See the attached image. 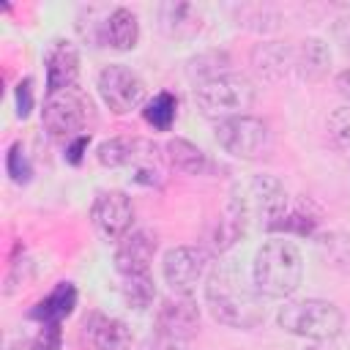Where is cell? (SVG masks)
<instances>
[{
    "instance_id": "cell-10",
    "label": "cell",
    "mask_w": 350,
    "mask_h": 350,
    "mask_svg": "<svg viewBox=\"0 0 350 350\" xmlns=\"http://www.w3.org/2000/svg\"><path fill=\"white\" fill-rule=\"evenodd\" d=\"M90 221L96 227V232L104 241H120L131 232V221H134V202L126 191L109 189V191H98L93 205H90Z\"/></svg>"
},
{
    "instance_id": "cell-24",
    "label": "cell",
    "mask_w": 350,
    "mask_h": 350,
    "mask_svg": "<svg viewBox=\"0 0 350 350\" xmlns=\"http://www.w3.org/2000/svg\"><path fill=\"white\" fill-rule=\"evenodd\" d=\"M317 249L325 265L350 276V232H328L317 241Z\"/></svg>"
},
{
    "instance_id": "cell-8",
    "label": "cell",
    "mask_w": 350,
    "mask_h": 350,
    "mask_svg": "<svg viewBox=\"0 0 350 350\" xmlns=\"http://www.w3.org/2000/svg\"><path fill=\"white\" fill-rule=\"evenodd\" d=\"M98 96L107 104L109 112L115 115H129L137 107H145V82L137 71H131L123 63H109L98 71L96 79Z\"/></svg>"
},
{
    "instance_id": "cell-3",
    "label": "cell",
    "mask_w": 350,
    "mask_h": 350,
    "mask_svg": "<svg viewBox=\"0 0 350 350\" xmlns=\"http://www.w3.org/2000/svg\"><path fill=\"white\" fill-rule=\"evenodd\" d=\"M276 323L284 334L309 339V342H328L336 339L345 328V314L334 301L325 298H301V301H287Z\"/></svg>"
},
{
    "instance_id": "cell-9",
    "label": "cell",
    "mask_w": 350,
    "mask_h": 350,
    "mask_svg": "<svg viewBox=\"0 0 350 350\" xmlns=\"http://www.w3.org/2000/svg\"><path fill=\"white\" fill-rule=\"evenodd\" d=\"M252 219H260L265 230H273L290 211V194L276 175H254L243 191Z\"/></svg>"
},
{
    "instance_id": "cell-14",
    "label": "cell",
    "mask_w": 350,
    "mask_h": 350,
    "mask_svg": "<svg viewBox=\"0 0 350 350\" xmlns=\"http://www.w3.org/2000/svg\"><path fill=\"white\" fill-rule=\"evenodd\" d=\"M249 219H252V213H249V205H246V200H243V191L235 189V191L230 194L227 205H224L221 221H219L216 235H213V246H216L219 252H227L232 243H238V241L243 238L246 227H249Z\"/></svg>"
},
{
    "instance_id": "cell-19",
    "label": "cell",
    "mask_w": 350,
    "mask_h": 350,
    "mask_svg": "<svg viewBox=\"0 0 350 350\" xmlns=\"http://www.w3.org/2000/svg\"><path fill=\"white\" fill-rule=\"evenodd\" d=\"M328 66H331V49L323 38H304L298 46H295V71L304 77V79H320L328 74Z\"/></svg>"
},
{
    "instance_id": "cell-34",
    "label": "cell",
    "mask_w": 350,
    "mask_h": 350,
    "mask_svg": "<svg viewBox=\"0 0 350 350\" xmlns=\"http://www.w3.org/2000/svg\"><path fill=\"white\" fill-rule=\"evenodd\" d=\"M88 145H90V134H82V137L71 139V142L66 145V161H68V164H79L82 156H85V150H88Z\"/></svg>"
},
{
    "instance_id": "cell-11",
    "label": "cell",
    "mask_w": 350,
    "mask_h": 350,
    "mask_svg": "<svg viewBox=\"0 0 350 350\" xmlns=\"http://www.w3.org/2000/svg\"><path fill=\"white\" fill-rule=\"evenodd\" d=\"M159 334H167L178 342L191 339L200 331V306L191 295H175L161 301L156 309V328Z\"/></svg>"
},
{
    "instance_id": "cell-29",
    "label": "cell",
    "mask_w": 350,
    "mask_h": 350,
    "mask_svg": "<svg viewBox=\"0 0 350 350\" xmlns=\"http://www.w3.org/2000/svg\"><path fill=\"white\" fill-rule=\"evenodd\" d=\"M5 172L11 175L14 183H27L33 178V167H30V161H27V156H25L19 142H14L8 148V153H5Z\"/></svg>"
},
{
    "instance_id": "cell-36",
    "label": "cell",
    "mask_w": 350,
    "mask_h": 350,
    "mask_svg": "<svg viewBox=\"0 0 350 350\" xmlns=\"http://www.w3.org/2000/svg\"><path fill=\"white\" fill-rule=\"evenodd\" d=\"M336 36H339V41L345 44V49H350V19H342V22L336 25Z\"/></svg>"
},
{
    "instance_id": "cell-37",
    "label": "cell",
    "mask_w": 350,
    "mask_h": 350,
    "mask_svg": "<svg viewBox=\"0 0 350 350\" xmlns=\"http://www.w3.org/2000/svg\"><path fill=\"white\" fill-rule=\"evenodd\" d=\"M304 350H336V347H334V339H328V342H309Z\"/></svg>"
},
{
    "instance_id": "cell-21",
    "label": "cell",
    "mask_w": 350,
    "mask_h": 350,
    "mask_svg": "<svg viewBox=\"0 0 350 350\" xmlns=\"http://www.w3.org/2000/svg\"><path fill=\"white\" fill-rule=\"evenodd\" d=\"M74 306H77V287L71 282H60L46 298L36 304L30 317H36L38 323H60L74 312Z\"/></svg>"
},
{
    "instance_id": "cell-16",
    "label": "cell",
    "mask_w": 350,
    "mask_h": 350,
    "mask_svg": "<svg viewBox=\"0 0 350 350\" xmlns=\"http://www.w3.org/2000/svg\"><path fill=\"white\" fill-rule=\"evenodd\" d=\"M139 41V19L131 8H112L104 19V33H101V44L118 52H131Z\"/></svg>"
},
{
    "instance_id": "cell-23",
    "label": "cell",
    "mask_w": 350,
    "mask_h": 350,
    "mask_svg": "<svg viewBox=\"0 0 350 350\" xmlns=\"http://www.w3.org/2000/svg\"><path fill=\"white\" fill-rule=\"evenodd\" d=\"M120 298L129 309H148L156 301V284L150 273H131V276H120Z\"/></svg>"
},
{
    "instance_id": "cell-32",
    "label": "cell",
    "mask_w": 350,
    "mask_h": 350,
    "mask_svg": "<svg viewBox=\"0 0 350 350\" xmlns=\"http://www.w3.org/2000/svg\"><path fill=\"white\" fill-rule=\"evenodd\" d=\"M14 101H16V115L25 120L30 112H33V79L30 77H25V79H19V85H16V90H14Z\"/></svg>"
},
{
    "instance_id": "cell-31",
    "label": "cell",
    "mask_w": 350,
    "mask_h": 350,
    "mask_svg": "<svg viewBox=\"0 0 350 350\" xmlns=\"http://www.w3.org/2000/svg\"><path fill=\"white\" fill-rule=\"evenodd\" d=\"M60 345H63L60 323H41V331L33 342V350H60Z\"/></svg>"
},
{
    "instance_id": "cell-26",
    "label": "cell",
    "mask_w": 350,
    "mask_h": 350,
    "mask_svg": "<svg viewBox=\"0 0 350 350\" xmlns=\"http://www.w3.org/2000/svg\"><path fill=\"white\" fill-rule=\"evenodd\" d=\"M175 112H178V101H175V96L167 93V90L156 93V96H153L150 101H145V107H142L145 123L153 126L156 131H167V129L172 126V120H175Z\"/></svg>"
},
{
    "instance_id": "cell-13",
    "label": "cell",
    "mask_w": 350,
    "mask_h": 350,
    "mask_svg": "<svg viewBox=\"0 0 350 350\" xmlns=\"http://www.w3.org/2000/svg\"><path fill=\"white\" fill-rule=\"evenodd\" d=\"M44 68H46V96L74 88L77 79H79V52H77V46L66 38H55L46 46Z\"/></svg>"
},
{
    "instance_id": "cell-28",
    "label": "cell",
    "mask_w": 350,
    "mask_h": 350,
    "mask_svg": "<svg viewBox=\"0 0 350 350\" xmlns=\"http://www.w3.org/2000/svg\"><path fill=\"white\" fill-rule=\"evenodd\" d=\"M328 139L339 153L350 156V104L328 115Z\"/></svg>"
},
{
    "instance_id": "cell-7",
    "label": "cell",
    "mask_w": 350,
    "mask_h": 350,
    "mask_svg": "<svg viewBox=\"0 0 350 350\" xmlns=\"http://www.w3.org/2000/svg\"><path fill=\"white\" fill-rule=\"evenodd\" d=\"M216 142L235 159H257L271 145V129L262 118H254L249 112L232 115L216 123Z\"/></svg>"
},
{
    "instance_id": "cell-6",
    "label": "cell",
    "mask_w": 350,
    "mask_h": 350,
    "mask_svg": "<svg viewBox=\"0 0 350 350\" xmlns=\"http://www.w3.org/2000/svg\"><path fill=\"white\" fill-rule=\"evenodd\" d=\"M213 271V254L205 246H175L161 260L164 282L175 295H191Z\"/></svg>"
},
{
    "instance_id": "cell-17",
    "label": "cell",
    "mask_w": 350,
    "mask_h": 350,
    "mask_svg": "<svg viewBox=\"0 0 350 350\" xmlns=\"http://www.w3.org/2000/svg\"><path fill=\"white\" fill-rule=\"evenodd\" d=\"M252 66L262 79H282L290 68H295V46L282 41H265L252 49Z\"/></svg>"
},
{
    "instance_id": "cell-1",
    "label": "cell",
    "mask_w": 350,
    "mask_h": 350,
    "mask_svg": "<svg viewBox=\"0 0 350 350\" xmlns=\"http://www.w3.org/2000/svg\"><path fill=\"white\" fill-rule=\"evenodd\" d=\"M205 304L221 325L230 328H257L265 320L262 295L243 279L235 265H219L205 279Z\"/></svg>"
},
{
    "instance_id": "cell-4",
    "label": "cell",
    "mask_w": 350,
    "mask_h": 350,
    "mask_svg": "<svg viewBox=\"0 0 350 350\" xmlns=\"http://www.w3.org/2000/svg\"><path fill=\"white\" fill-rule=\"evenodd\" d=\"M254 98H257L254 82L246 74H235V71H227V74L194 88L197 109L205 118H216V120H224L232 115H246V109H252Z\"/></svg>"
},
{
    "instance_id": "cell-35",
    "label": "cell",
    "mask_w": 350,
    "mask_h": 350,
    "mask_svg": "<svg viewBox=\"0 0 350 350\" xmlns=\"http://www.w3.org/2000/svg\"><path fill=\"white\" fill-rule=\"evenodd\" d=\"M336 90L350 101V68H345V71L336 74Z\"/></svg>"
},
{
    "instance_id": "cell-22",
    "label": "cell",
    "mask_w": 350,
    "mask_h": 350,
    "mask_svg": "<svg viewBox=\"0 0 350 350\" xmlns=\"http://www.w3.org/2000/svg\"><path fill=\"white\" fill-rule=\"evenodd\" d=\"M167 159L175 170L189 172V175H205L211 170L208 153L200 145H194L191 139H183V137H172L167 142Z\"/></svg>"
},
{
    "instance_id": "cell-18",
    "label": "cell",
    "mask_w": 350,
    "mask_h": 350,
    "mask_svg": "<svg viewBox=\"0 0 350 350\" xmlns=\"http://www.w3.org/2000/svg\"><path fill=\"white\" fill-rule=\"evenodd\" d=\"M88 339L96 350H131V331L118 317L93 314L88 323Z\"/></svg>"
},
{
    "instance_id": "cell-27",
    "label": "cell",
    "mask_w": 350,
    "mask_h": 350,
    "mask_svg": "<svg viewBox=\"0 0 350 350\" xmlns=\"http://www.w3.org/2000/svg\"><path fill=\"white\" fill-rule=\"evenodd\" d=\"M227 66H230L227 52L211 49V52H202V55L191 57L186 71H189V77H191L197 85H202V82H208V79H216V77L227 74Z\"/></svg>"
},
{
    "instance_id": "cell-2",
    "label": "cell",
    "mask_w": 350,
    "mask_h": 350,
    "mask_svg": "<svg viewBox=\"0 0 350 350\" xmlns=\"http://www.w3.org/2000/svg\"><path fill=\"white\" fill-rule=\"evenodd\" d=\"M304 279V257L293 241H265L252 262V284L262 298H290Z\"/></svg>"
},
{
    "instance_id": "cell-15",
    "label": "cell",
    "mask_w": 350,
    "mask_h": 350,
    "mask_svg": "<svg viewBox=\"0 0 350 350\" xmlns=\"http://www.w3.org/2000/svg\"><path fill=\"white\" fill-rule=\"evenodd\" d=\"M200 11L191 3H161L159 5V27L167 38L175 41H189L200 33Z\"/></svg>"
},
{
    "instance_id": "cell-33",
    "label": "cell",
    "mask_w": 350,
    "mask_h": 350,
    "mask_svg": "<svg viewBox=\"0 0 350 350\" xmlns=\"http://www.w3.org/2000/svg\"><path fill=\"white\" fill-rule=\"evenodd\" d=\"M139 350H183V342H178V339H172L167 334L153 331L150 336H145L139 342Z\"/></svg>"
},
{
    "instance_id": "cell-5",
    "label": "cell",
    "mask_w": 350,
    "mask_h": 350,
    "mask_svg": "<svg viewBox=\"0 0 350 350\" xmlns=\"http://www.w3.org/2000/svg\"><path fill=\"white\" fill-rule=\"evenodd\" d=\"M90 115H93V104H90L88 93L79 85H74L68 90L46 96L44 109H41V123L49 137L71 142L85 134Z\"/></svg>"
},
{
    "instance_id": "cell-30",
    "label": "cell",
    "mask_w": 350,
    "mask_h": 350,
    "mask_svg": "<svg viewBox=\"0 0 350 350\" xmlns=\"http://www.w3.org/2000/svg\"><path fill=\"white\" fill-rule=\"evenodd\" d=\"M314 227H317V219L312 216V213H304L301 208H295V211H287L284 213V219L273 227L276 232H298V235H312L314 232Z\"/></svg>"
},
{
    "instance_id": "cell-25",
    "label": "cell",
    "mask_w": 350,
    "mask_h": 350,
    "mask_svg": "<svg viewBox=\"0 0 350 350\" xmlns=\"http://www.w3.org/2000/svg\"><path fill=\"white\" fill-rule=\"evenodd\" d=\"M134 148H137V139L131 137H109L96 148V159L101 167H109V170L129 167L134 159Z\"/></svg>"
},
{
    "instance_id": "cell-20",
    "label": "cell",
    "mask_w": 350,
    "mask_h": 350,
    "mask_svg": "<svg viewBox=\"0 0 350 350\" xmlns=\"http://www.w3.org/2000/svg\"><path fill=\"white\" fill-rule=\"evenodd\" d=\"M129 167L134 170L137 183H145V186H161L164 183V156H161L156 142L137 139L134 159H131Z\"/></svg>"
},
{
    "instance_id": "cell-12",
    "label": "cell",
    "mask_w": 350,
    "mask_h": 350,
    "mask_svg": "<svg viewBox=\"0 0 350 350\" xmlns=\"http://www.w3.org/2000/svg\"><path fill=\"white\" fill-rule=\"evenodd\" d=\"M156 249H159L156 232H150V230H131L115 246V271H118V276L150 273V262L156 257Z\"/></svg>"
}]
</instances>
